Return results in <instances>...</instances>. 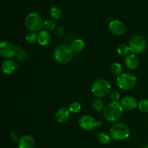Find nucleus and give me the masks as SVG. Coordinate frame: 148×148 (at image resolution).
Here are the masks:
<instances>
[{"mask_svg": "<svg viewBox=\"0 0 148 148\" xmlns=\"http://www.w3.org/2000/svg\"><path fill=\"white\" fill-rule=\"evenodd\" d=\"M69 108L70 112L77 113L81 110V105L79 103L75 101V102H72L69 104V108Z\"/></svg>", "mask_w": 148, "mask_h": 148, "instance_id": "nucleus-26", "label": "nucleus"}, {"mask_svg": "<svg viewBox=\"0 0 148 148\" xmlns=\"http://www.w3.org/2000/svg\"><path fill=\"white\" fill-rule=\"evenodd\" d=\"M25 40L28 43H34L36 41H38V35L35 34V33L31 32L26 34Z\"/></svg>", "mask_w": 148, "mask_h": 148, "instance_id": "nucleus-25", "label": "nucleus"}, {"mask_svg": "<svg viewBox=\"0 0 148 148\" xmlns=\"http://www.w3.org/2000/svg\"><path fill=\"white\" fill-rule=\"evenodd\" d=\"M34 138L31 135L25 134L22 136L18 141L19 148H33L35 146Z\"/></svg>", "mask_w": 148, "mask_h": 148, "instance_id": "nucleus-12", "label": "nucleus"}, {"mask_svg": "<svg viewBox=\"0 0 148 148\" xmlns=\"http://www.w3.org/2000/svg\"><path fill=\"white\" fill-rule=\"evenodd\" d=\"M50 14L53 19L58 20L62 17V10L57 7H52L50 10Z\"/></svg>", "mask_w": 148, "mask_h": 148, "instance_id": "nucleus-22", "label": "nucleus"}, {"mask_svg": "<svg viewBox=\"0 0 148 148\" xmlns=\"http://www.w3.org/2000/svg\"><path fill=\"white\" fill-rule=\"evenodd\" d=\"M116 84L121 90H130L134 88L137 84V78L132 74H122L117 77Z\"/></svg>", "mask_w": 148, "mask_h": 148, "instance_id": "nucleus-7", "label": "nucleus"}, {"mask_svg": "<svg viewBox=\"0 0 148 148\" xmlns=\"http://www.w3.org/2000/svg\"><path fill=\"white\" fill-rule=\"evenodd\" d=\"M71 49L75 53H79L82 51L85 47V43L82 39L77 38L72 42L70 46Z\"/></svg>", "mask_w": 148, "mask_h": 148, "instance_id": "nucleus-17", "label": "nucleus"}, {"mask_svg": "<svg viewBox=\"0 0 148 148\" xmlns=\"http://www.w3.org/2000/svg\"><path fill=\"white\" fill-rule=\"evenodd\" d=\"M108 29L111 33L116 36H121L126 31L125 25L119 20H111L108 24Z\"/></svg>", "mask_w": 148, "mask_h": 148, "instance_id": "nucleus-10", "label": "nucleus"}, {"mask_svg": "<svg viewBox=\"0 0 148 148\" xmlns=\"http://www.w3.org/2000/svg\"><path fill=\"white\" fill-rule=\"evenodd\" d=\"M130 130L127 125L123 123H116L111 127L110 136L116 141H123L129 138Z\"/></svg>", "mask_w": 148, "mask_h": 148, "instance_id": "nucleus-4", "label": "nucleus"}, {"mask_svg": "<svg viewBox=\"0 0 148 148\" xmlns=\"http://www.w3.org/2000/svg\"><path fill=\"white\" fill-rule=\"evenodd\" d=\"M145 148H148V144L147 145L145 146Z\"/></svg>", "mask_w": 148, "mask_h": 148, "instance_id": "nucleus-30", "label": "nucleus"}, {"mask_svg": "<svg viewBox=\"0 0 148 148\" xmlns=\"http://www.w3.org/2000/svg\"><path fill=\"white\" fill-rule=\"evenodd\" d=\"M73 51L68 45H60L55 49L53 57L55 61L59 64H66L72 59Z\"/></svg>", "mask_w": 148, "mask_h": 148, "instance_id": "nucleus-2", "label": "nucleus"}, {"mask_svg": "<svg viewBox=\"0 0 148 148\" xmlns=\"http://www.w3.org/2000/svg\"><path fill=\"white\" fill-rule=\"evenodd\" d=\"M70 116V111L69 108L62 107L59 108L56 114V119L59 123H65L68 121Z\"/></svg>", "mask_w": 148, "mask_h": 148, "instance_id": "nucleus-14", "label": "nucleus"}, {"mask_svg": "<svg viewBox=\"0 0 148 148\" xmlns=\"http://www.w3.org/2000/svg\"><path fill=\"white\" fill-rule=\"evenodd\" d=\"M147 46V40L143 36L136 35L132 36L130 40V50L134 54H140L146 50Z\"/></svg>", "mask_w": 148, "mask_h": 148, "instance_id": "nucleus-6", "label": "nucleus"}, {"mask_svg": "<svg viewBox=\"0 0 148 148\" xmlns=\"http://www.w3.org/2000/svg\"><path fill=\"white\" fill-rule=\"evenodd\" d=\"M111 83L107 79H97L92 84L91 91L92 93L97 98H104L108 95L111 90Z\"/></svg>", "mask_w": 148, "mask_h": 148, "instance_id": "nucleus-3", "label": "nucleus"}, {"mask_svg": "<svg viewBox=\"0 0 148 148\" xmlns=\"http://www.w3.org/2000/svg\"><path fill=\"white\" fill-rule=\"evenodd\" d=\"M129 51H130V47L127 46L125 44H121L117 48V52H118L119 54L121 56H124L126 55H127Z\"/></svg>", "mask_w": 148, "mask_h": 148, "instance_id": "nucleus-24", "label": "nucleus"}, {"mask_svg": "<svg viewBox=\"0 0 148 148\" xmlns=\"http://www.w3.org/2000/svg\"><path fill=\"white\" fill-rule=\"evenodd\" d=\"M138 108L144 113L148 112V99H143L138 103Z\"/></svg>", "mask_w": 148, "mask_h": 148, "instance_id": "nucleus-23", "label": "nucleus"}, {"mask_svg": "<svg viewBox=\"0 0 148 148\" xmlns=\"http://www.w3.org/2000/svg\"><path fill=\"white\" fill-rule=\"evenodd\" d=\"M92 106L93 109L95 111H98V112L103 111L104 108L103 102L100 98H95V99H94V101H92Z\"/></svg>", "mask_w": 148, "mask_h": 148, "instance_id": "nucleus-21", "label": "nucleus"}, {"mask_svg": "<svg viewBox=\"0 0 148 148\" xmlns=\"http://www.w3.org/2000/svg\"><path fill=\"white\" fill-rule=\"evenodd\" d=\"M120 104L123 107V108L129 110V111H132L138 107V103L137 100L134 97L130 96V95H127L122 98Z\"/></svg>", "mask_w": 148, "mask_h": 148, "instance_id": "nucleus-11", "label": "nucleus"}, {"mask_svg": "<svg viewBox=\"0 0 148 148\" xmlns=\"http://www.w3.org/2000/svg\"><path fill=\"white\" fill-rule=\"evenodd\" d=\"M27 52L25 49H23L21 46L17 47V53L16 57L19 61H25L27 59Z\"/></svg>", "mask_w": 148, "mask_h": 148, "instance_id": "nucleus-19", "label": "nucleus"}, {"mask_svg": "<svg viewBox=\"0 0 148 148\" xmlns=\"http://www.w3.org/2000/svg\"><path fill=\"white\" fill-rule=\"evenodd\" d=\"M43 26L45 27V28H46V30H54L56 27V23L52 20H46L43 23Z\"/></svg>", "mask_w": 148, "mask_h": 148, "instance_id": "nucleus-27", "label": "nucleus"}, {"mask_svg": "<svg viewBox=\"0 0 148 148\" xmlns=\"http://www.w3.org/2000/svg\"><path fill=\"white\" fill-rule=\"evenodd\" d=\"M102 124L103 122L101 120L97 121L95 118H93L91 116H82L79 119V127L83 129L84 130H87V131H90V130H94L97 126L99 127Z\"/></svg>", "mask_w": 148, "mask_h": 148, "instance_id": "nucleus-8", "label": "nucleus"}, {"mask_svg": "<svg viewBox=\"0 0 148 148\" xmlns=\"http://www.w3.org/2000/svg\"><path fill=\"white\" fill-rule=\"evenodd\" d=\"M17 53V47L12 42L8 40H2L0 43V54L6 59H10Z\"/></svg>", "mask_w": 148, "mask_h": 148, "instance_id": "nucleus-9", "label": "nucleus"}, {"mask_svg": "<svg viewBox=\"0 0 148 148\" xmlns=\"http://www.w3.org/2000/svg\"><path fill=\"white\" fill-rule=\"evenodd\" d=\"M51 36L47 30H42L38 34V42L40 46H47L51 41Z\"/></svg>", "mask_w": 148, "mask_h": 148, "instance_id": "nucleus-16", "label": "nucleus"}, {"mask_svg": "<svg viewBox=\"0 0 148 148\" xmlns=\"http://www.w3.org/2000/svg\"><path fill=\"white\" fill-rule=\"evenodd\" d=\"M140 64V61L137 56L134 54H130L125 59V65L129 69L134 70L137 69Z\"/></svg>", "mask_w": 148, "mask_h": 148, "instance_id": "nucleus-15", "label": "nucleus"}, {"mask_svg": "<svg viewBox=\"0 0 148 148\" xmlns=\"http://www.w3.org/2000/svg\"><path fill=\"white\" fill-rule=\"evenodd\" d=\"M44 22L42 20L39 14L36 12H31L27 15L25 20V25L29 30L32 32H40L42 30Z\"/></svg>", "mask_w": 148, "mask_h": 148, "instance_id": "nucleus-5", "label": "nucleus"}, {"mask_svg": "<svg viewBox=\"0 0 148 148\" xmlns=\"http://www.w3.org/2000/svg\"><path fill=\"white\" fill-rule=\"evenodd\" d=\"M123 114V107L118 102H111L103 109V117L110 122L118 121Z\"/></svg>", "mask_w": 148, "mask_h": 148, "instance_id": "nucleus-1", "label": "nucleus"}, {"mask_svg": "<svg viewBox=\"0 0 148 148\" xmlns=\"http://www.w3.org/2000/svg\"><path fill=\"white\" fill-rule=\"evenodd\" d=\"M97 139H98V141L101 143V144L106 145L108 144L111 141V139L112 138H111V136H109L106 132H99L97 134Z\"/></svg>", "mask_w": 148, "mask_h": 148, "instance_id": "nucleus-18", "label": "nucleus"}, {"mask_svg": "<svg viewBox=\"0 0 148 148\" xmlns=\"http://www.w3.org/2000/svg\"><path fill=\"white\" fill-rule=\"evenodd\" d=\"M10 136H11L12 140L14 143H16V142H18L19 140H20V139L18 138V135H17V134H16L14 132H12L10 133Z\"/></svg>", "mask_w": 148, "mask_h": 148, "instance_id": "nucleus-29", "label": "nucleus"}, {"mask_svg": "<svg viewBox=\"0 0 148 148\" xmlns=\"http://www.w3.org/2000/svg\"><path fill=\"white\" fill-rule=\"evenodd\" d=\"M122 66L119 63H114L111 66V72L115 76H120L122 75Z\"/></svg>", "mask_w": 148, "mask_h": 148, "instance_id": "nucleus-20", "label": "nucleus"}, {"mask_svg": "<svg viewBox=\"0 0 148 148\" xmlns=\"http://www.w3.org/2000/svg\"><path fill=\"white\" fill-rule=\"evenodd\" d=\"M17 69H18V65L12 59H7L4 61L1 64V70L5 75H10Z\"/></svg>", "mask_w": 148, "mask_h": 148, "instance_id": "nucleus-13", "label": "nucleus"}, {"mask_svg": "<svg viewBox=\"0 0 148 148\" xmlns=\"http://www.w3.org/2000/svg\"><path fill=\"white\" fill-rule=\"evenodd\" d=\"M110 98L112 102H118L120 99V94L118 91L114 90L110 94Z\"/></svg>", "mask_w": 148, "mask_h": 148, "instance_id": "nucleus-28", "label": "nucleus"}]
</instances>
